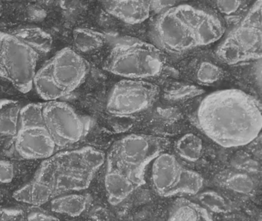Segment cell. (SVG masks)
Here are the masks:
<instances>
[{
    "mask_svg": "<svg viewBox=\"0 0 262 221\" xmlns=\"http://www.w3.org/2000/svg\"><path fill=\"white\" fill-rule=\"evenodd\" d=\"M199 129L213 142L225 148L252 142L262 126L261 107L254 97L229 89L208 94L196 112Z\"/></svg>",
    "mask_w": 262,
    "mask_h": 221,
    "instance_id": "6da1fadb",
    "label": "cell"
},
{
    "mask_svg": "<svg viewBox=\"0 0 262 221\" xmlns=\"http://www.w3.org/2000/svg\"><path fill=\"white\" fill-rule=\"evenodd\" d=\"M225 29L211 11L190 4L176 5L155 18L151 29L153 44L161 51L182 53L220 39Z\"/></svg>",
    "mask_w": 262,
    "mask_h": 221,
    "instance_id": "7a4b0ae2",
    "label": "cell"
},
{
    "mask_svg": "<svg viewBox=\"0 0 262 221\" xmlns=\"http://www.w3.org/2000/svg\"><path fill=\"white\" fill-rule=\"evenodd\" d=\"M105 155L93 147L65 150L44 160L35 179L49 186L59 196L89 188L103 165Z\"/></svg>",
    "mask_w": 262,
    "mask_h": 221,
    "instance_id": "3957f363",
    "label": "cell"
},
{
    "mask_svg": "<svg viewBox=\"0 0 262 221\" xmlns=\"http://www.w3.org/2000/svg\"><path fill=\"white\" fill-rule=\"evenodd\" d=\"M168 140L151 135H131L118 140L105 157L107 168L128 176L139 188L145 184L147 166L165 151Z\"/></svg>",
    "mask_w": 262,
    "mask_h": 221,
    "instance_id": "277c9868",
    "label": "cell"
},
{
    "mask_svg": "<svg viewBox=\"0 0 262 221\" xmlns=\"http://www.w3.org/2000/svg\"><path fill=\"white\" fill-rule=\"evenodd\" d=\"M162 51L154 44L136 39L116 43L104 69L107 72L128 79H147L159 76L165 67Z\"/></svg>",
    "mask_w": 262,
    "mask_h": 221,
    "instance_id": "5b68a950",
    "label": "cell"
},
{
    "mask_svg": "<svg viewBox=\"0 0 262 221\" xmlns=\"http://www.w3.org/2000/svg\"><path fill=\"white\" fill-rule=\"evenodd\" d=\"M261 0H256L238 25L217 47V58L236 64L261 58Z\"/></svg>",
    "mask_w": 262,
    "mask_h": 221,
    "instance_id": "8992f818",
    "label": "cell"
},
{
    "mask_svg": "<svg viewBox=\"0 0 262 221\" xmlns=\"http://www.w3.org/2000/svg\"><path fill=\"white\" fill-rule=\"evenodd\" d=\"M39 54L13 34L3 32L0 47V66L4 78L22 93H28L33 86Z\"/></svg>",
    "mask_w": 262,
    "mask_h": 221,
    "instance_id": "52a82bcc",
    "label": "cell"
},
{
    "mask_svg": "<svg viewBox=\"0 0 262 221\" xmlns=\"http://www.w3.org/2000/svg\"><path fill=\"white\" fill-rule=\"evenodd\" d=\"M151 181L155 191L162 197L196 194L204 183L199 173L185 168L174 155L164 152L153 161Z\"/></svg>",
    "mask_w": 262,
    "mask_h": 221,
    "instance_id": "ba28073f",
    "label": "cell"
},
{
    "mask_svg": "<svg viewBox=\"0 0 262 221\" xmlns=\"http://www.w3.org/2000/svg\"><path fill=\"white\" fill-rule=\"evenodd\" d=\"M44 124L57 148L70 147L85 138L93 124V119L79 115L70 104L47 101L42 107Z\"/></svg>",
    "mask_w": 262,
    "mask_h": 221,
    "instance_id": "9c48e42d",
    "label": "cell"
},
{
    "mask_svg": "<svg viewBox=\"0 0 262 221\" xmlns=\"http://www.w3.org/2000/svg\"><path fill=\"white\" fill-rule=\"evenodd\" d=\"M159 87L143 79L122 80L115 84L107 101L108 113L124 117L143 112L159 97Z\"/></svg>",
    "mask_w": 262,
    "mask_h": 221,
    "instance_id": "30bf717a",
    "label": "cell"
},
{
    "mask_svg": "<svg viewBox=\"0 0 262 221\" xmlns=\"http://www.w3.org/2000/svg\"><path fill=\"white\" fill-rule=\"evenodd\" d=\"M47 64L55 82L66 95L77 89L88 75L86 61L69 48L59 51Z\"/></svg>",
    "mask_w": 262,
    "mask_h": 221,
    "instance_id": "8fae6325",
    "label": "cell"
},
{
    "mask_svg": "<svg viewBox=\"0 0 262 221\" xmlns=\"http://www.w3.org/2000/svg\"><path fill=\"white\" fill-rule=\"evenodd\" d=\"M14 147L24 160H45L57 149L45 126L19 127L14 136Z\"/></svg>",
    "mask_w": 262,
    "mask_h": 221,
    "instance_id": "7c38bea8",
    "label": "cell"
},
{
    "mask_svg": "<svg viewBox=\"0 0 262 221\" xmlns=\"http://www.w3.org/2000/svg\"><path fill=\"white\" fill-rule=\"evenodd\" d=\"M102 6L110 15L128 25L143 23L153 9L152 0H118Z\"/></svg>",
    "mask_w": 262,
    "mask_h": 221,
    "instance_id": "4fadbf2b",
    "label": "cell"
},
{
    "mask_svg": "<svg viewBox=\"0 0 262 221\" xmlns=\"http://www.w3.org/2000/svg\"><path fill=\"white\" fill-rule=\"evenodd\" d=\"M105 187L107 199L113 206L123 202L138 188L128 176L114 169L108 168L105 176Z\"/></svg>",
    "mask_w": 262,
    "mask_h": 221,
    "instance_id": "5bb4252c",
    "label": "cell"
},
{
    "mask_svg": "<svg viewBox=\"0 0 262 221\" xmlns=\"http://www.w3.org/2000/svg\"><path fill=\"white\" fill-rule=\"evenodd\" d=\"M91 201V196L87 193H63L50 201V208L53 213L76 217L86 210Z\"/></svg>",
    "mask_w": 262,
    "mask_h": 221,
    "instance_id": "9a60e30c",
    "label": "cell"
},
{
    "mask_svg": "<svg viewBox=\"0 0 262 221\" xmlns=\"http://www.w3.org/2000/svg\"><path fill=\"white\" fill-rule=\"evenodd\" d=\"M55 196L56 193L49 186L35 178L13 193V198L16 201L33 207L50 203Z\"/></svg>",
    "mask_w": 262,
    "mask_h": 221,
    "instance_id": "2e32d148",
    "label": "cell"
},
{
    "mask_svg": "<svg viewBox=\"0 0 262 221\" xmlns=\"http://www.w3.org/2000/svg\"><path fill=\"white\" fill-rule=\"evenodd\" d=\"M208 210L205 207L185 198H179L171 207L168 213L169 220H211Z\"/></svg>",
    "mask_w": 262,
    "mask_h": 221,
    "instance_id": "e0dca14e",
    "label": "cell"
},
{
    "mask_svg": "<svg viewBox=\"0 0 262 221\" xmlns=\"http://www.w3.org/2000/svg\"><path fill=\"white\" fill-rule=\"evenodd\" d=\"M13 35L31 47L39 55L51 50L53 38L46 31L36 27L22 28L13 32Z\"/></svg>",
    "mask_w": 262,
    "mask_h": 221,
    "instance_id": "ac0fdd59",
    "label": "cell"
},
{
    "mask_svg": "<svg viewBox=\"0 0 262 221\" xmlns=\"http://www.w3.org/2000/svg\"><path fill=\"white\" fill-rule=\"evenodd\" d=\"M20 109L18 101H0V137H14L17 134Z\"/></svg>",
    "mask_w": 262,
    "mask_h": 221,
    "instance_id": "d6986e66",
    "label": "cell"
},
{
    "mask_svg": "<svg viewBox=\"0 0 262 221\" xmlns=\"http://www.w3.org/2000/svg\"><path fill=\"white\" fill-rule=\"evenodd\" d=\"M33 86L40 98L47 101H57L66 95L53 80L47 63L36 72Z\"/></svg>",
    "mask_w": 262,
    "mask_h": 221,
    "instance_id": "ffe728a7",
    "label": "cell"
},
{
    "mask_svg": "<svg viewBox=\"0 0 262 221\" xmlns=\"http://www.w3.org/2000/svg\"><path fill=\"white\" fill-rule=\"evenodd\" d=\"M73 42L81 52H90L101 49L105 45V35L93 29L79 28L73 31Z\"/></svg>",
    "mask_w": 262,
    "mask_h": 221,
    "instance_id": "44dd1931",
    "label": "cell"
},
{
    "mask_svg": "<svg viewBox=\"0 0 262 221\" xmlns=\"http://www.w3.org/2000/svg\"><path fill=\"white\" fill-rule=\"evenodd\" d=\"M174 150L178 155L185 161L195 162L202 157L203 142L194 134H186L176 141Z\"/></svg>",
    "mask_w": 262,
    "mask_h": 221,
    "instance_id": "7402d4cb",
    "label": "cell"
},
{
    "mask_svg": "<svg viewBox=\"0 0 262 221\" xmlns=\"http://www.w3.org/2000/svg\"><path fill=\"white\" fill-rule=\"evenodd\" d=\"M223 76V69L215 63L209 61H202L196 71V79L202 85L215 84Z\"/></svg>",
    "mask_w": 262,
    "mask_h": 221,
    "instance_id": "603a6c76",
    "label": "cell"
},
{
    "mask_svg": "<svg viewBox=\"0 0 262 221\" xmlns=\"http://www.w3.org/2000/svg\"><path fill=\"white\" fill-rule=\"evenodd\" d=\"M42 107L43 104H29L21 107L19 127L45 126Z\"/></svg>",
    "mask_w": 262,
    "mask_h": 221,
    "instance_id": "cb8c5ba5",
    "label": "cell"
},
{
    "mask_svg": "<svg viewBox=\"0 0 262 221\" xmlns=\"http://www.w3.org/2000/svg\"><path fill=\"white\" fill-rule=\"evenodd\" d=\"M204 92L202 87L194 84H177L165 92V98L169 101H183L199 96Z\"/></svg>",
    "mask_w": 262,
    "mask_h": 221,
    "instance_id": "d4e9b609",
    "label": "cell"
},
{
    "mask_svg": "<svg viewBox=\"0 0 262 221\" xmlns=\"http://www.w3.org/2000/svg\"><path fill=\"white\" fill-rule=\"evenodd\" d=\"M199 198L205 208L214 213H225L228 210V204L217 192L206 190L201 193Z\"/></svg>",
    "mask_w": 262,
    "mask_h": 221,
    "instance_id": "484cf974",
    "label": "cell"
},
{
    "mask_svg": "<svg viewBox=\"0 0 262 221\" xmlns=\"http://www.w3.org/2000/svg\"><path fill=\"white\" fill-rule=\"evenodd\" d=\"M225 186L230 190L238 193H248L253 189V181L248 175L234 173L225 180Z\"/></svg>",
    "mask_w": 262,
    "mask_h": 221,
    "instance_id": "4316f807",
    "label": "cell"
},
{
    "mask_svg": "<svg viewBox=\"0 0 262 221\" xmlns=\"http://www.w3.org/2000/svg\"><path fill=\"white\" fill-rule=\"evenodd\" d=\"M242 6V0H215V7L225 16L237 13Z\"/></svg>",
    "mask_w": 262,
    "mask_h": 221,
    "instance_id": "83f0119b",
    "label": "cell"
},
{
    "mask_svg": "<svg viewBox=\"0 0 262 221\" xmlns=\"http://www.w3.org/2000/svg\"><path fill=\"white\" fill-rule=\"evenodd\" d=\"M14 178V167L10 161L0 160V184H9Z\"/></svg>",
    "mask_w": 262,
    "mask_h": 221,
    "instance_id": "f1b7e54d",
    "label": "cell"
},
{
    "mask_svg": "<svg viewBox=\"0 0 262 221\" xmlns=\"http://www.w3.org/2000/svg\"><path fill=\"white\" fill-rule=\"evenodd\" d=\"M27 213L21 209H0V220H25Z\"/></svg>",
    "mask_w": 262,
    "mask_h": 221,
    "instance_id": "f546056e",
    "label": "cell"
},
{
    "mask_svg": "<svg viewBox=\"0 0 262 221\" xmlns=\"http://www.w3.org/2000/svg\"><path fill=\"white\" fill-rule=\"evenodd\" d=\"M27 219L29 220H56L59 218L54 215L49 214L42 210H33L27 214Z\"/></svg>",
    "mask_w": 262,
    "mask_h": 221,
    "instance_id": "4dcf8cb0",
    "label": "cell"
},
{
    "mask_svg": "<svg viewBox=\"0 0 262 221\" xmlns=\"http://www.w3.org/2000/svg\"><path fill=\"white\" fill-rule=\"evenodd\" d=\"M3 32H0V46H1V41H2ZM0 78H4V72H3L2 68L0 66Z\"/></svg>",
    "mask_w": 262,
    "mask_h": 221,
    "instance_id": "1f68e13d",
    "label": "cell"
},
{
    "mask_svg": "<svg viewBox=\"0 0 262 221\" xmlns=\"http://www.w3.org/2000/svg\"><path fill=\"white\" fill-rule=\"evenodd\" d=\"M118 1V0H99L101 5L105 4V3H111V2Z\"/></svg>",
    "mask_w": 262,
    "mask_h": 221,
    "instance_id": "d6a6232c",
    "label": "cell"
},
{
    "mask_svg": "<svg viewBox=\"0 0 262 221\" xmlns=\"http://www.w3.org/2000/svg\"><path fill=\"white\" fill-rule=\"evenodd\" d=\"M2 193H1V192H0V202H1V201H2Z\"/></svg>",
    "mask_w": 262,
    "mask_h": 221,
    "instance_id": "836d02e7",
    "label": "cell"
},
{
    "mask_svg": "<svg viewBox=\"0 0 262 221\" xmlns=\"http://www.w3.org/2000/svg\"><path fill=\"white\" fill-rule=\"evenodd\" d=\"M0 15H1V9H0Z\"/></svg>",
    "mask_w": 262,
    "mask_h": 221,
    "instance_id": "e575fe53",
    "label": "cell"
}]
</instances>
